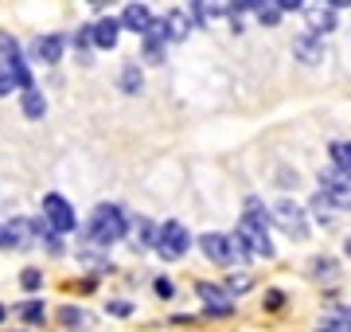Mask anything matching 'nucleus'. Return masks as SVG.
Instances as JSON below:
<instances>
[{
    "label": "nucleus",
    "mask_w": 351,
    "mask_h": 332,
    "mask_svg": "<svg viewBox=\"0 0 351 332\" xmlns=\"http://www.w3.org/2000/svg\"><path fill=\"white\" fill-rule=\"evenodd\" d=\"M129 230L125 223V211L113 204H101L94 215H90V243L94 246H110V243H121V235Z\"/></svg>",
    "instance_id": "f257e3e1"
},
{
    "label": "nucleus",
    "mask_w": 351,
    "mask_h": 332,
    "mask_svg": "<svg viewBox=\"0 0 351 332\" xmlns=\"http://www.w3.org/2000/svg\"><path fill=\"white\" fill-rule=\"evenodd\" d=\"M199 250L207 258H211L215 266H242V262H246V246L239 243V239H234V235H203L199 239Z\"/></svg>",
    "instance_id": "f03ea898"
},
{
    "label": "nucleus",
    "mask_w": 351,
    "mask_h": 332,
    "mask_svg": "<svg viewBox=\"0 0 351 332\" xmlns=\"http://www.w3.org/2000/svg\"><path fill=\"white\" fill-rule=\"evenodd\" d=\"M234 239L246 246V254H254V258H274L269 230H265V223H258V219L242 215V219H239V230H234Z\"/></svg>",
    "instance_id": "7ed1b4c3"
},
{
    "label": "nucleus",
    "mask_w": 351,
    "mask_h": 332,
    "mask_svg": "<svg viewBox=\"0 0 351 332\" xmlns=\"http://www.w3.org/2000/svg\"><path fill=\"white\" fill-rule=\"evenodd\" d=\"M188 230H184V223H164L160 230H156V254L164 258V262H176V258L188 254Z\"/></svg>",
    "instance_id": "20e7f679"
},
{
    "label": "nucleus",
    "mask_w": 351,
    "mask_h": 332,
    "mask_svg": "<svg viewBox=\"0 0 351 332\" xmlns=\"http://www.w3.org/2000/svg\"><path fill=\"white\" fill-rule=\"evenodd\" d=\"M274 223L285 230L289 239H308V211L297 207L293 200H281V204L274 207Z\"/></svg>",
    "instance_id": "39448f33"
},
{
    "label": "nucleus",
    "mask_w": 351,
    "mask_h": 332,
    "mask_svg": "<svg viewBox=\"0 0 351 332\" xmlns=\"http://www.w3.org/2000/svg\"><path fill=\"white\" fill-rule=\"evenodd\" d=\"M43 219L51 223L55 235H66V230L78 227V215L71 211V204H66L63 195H47V200H43Z\"/></svg>",
    "instance_id": "423d86ee"
},
{
    "label": "nucleus",
    "mask_w": 351,
    "mask_h": 332,
    "mask_svg": "<svg viewBox=\"0 0 351 332\" xmlns=\"http://www.w3.org/2000/svg\"><path fill=\"white\" fill-rule=\"evenodd\" d=\"M304 24L313 36H324V32H336L339 20H336V8L328 0H304Z\"/></svg>",
    "instance_id": "0eeeda50"
},
{
    "label": "nucleus",
    "mask_w": 351,
    "mask_h": 332,
    "mask_svg": "<svg viewBox=\"0 0 351 332\" xmlns=\"http://www.w3.org/2000/svg\"><path fill=\"white\" fill-rule=\"evenodd\" d=\"M195 294H199V301L207 305L211 317H230V313H234V297L226 294V289H219V285H211V281H199Z\"/></svg>",
    "instance_id": "6e6552de"
},
{
    "label": "nucleus",
    "mask_w": 351,
    "mask_h": 332,
    "mask_svg": "<svg viewBox=\"0 0 351 332\" xmlns=\"http://www.w3.org/2000/svg\"><path fill=\"white\" fill-rule=\"evenodd\" d=\"M191 8H195V20L207 24L219 16H234V0H191Z\"/></svg>",
    "instance_id": "1a4fd4ad"
},
{
    "label": "nucleus",
    "mask_w": 351,
    "mask_h": 332,
    "mask_svg": "<svg viewBox=\"0 0 351 332\" xmlns=\"http://www.w3.org/2000/svg\"><path fill=\"white\" fill-rule=\"evenodd\" d=\"M293 55H297L301 63L316 67L320 59H324V47H320V36H313V32H308V36H301L297 43H293Z\"/></svg>",
    "instance_id": "9d476101"
},
{
    "label": "nucleus",
    "mask_w": 351,
    "mask_h": 332,
    "mask_svg": "<svg viewBox=\"0 0 351 332\" xmlns=\"http://www.w3.org/2000/svg\"><path fill=\"white\" fill-rule=\"evenodd\" d=\"M152 24V12L145 8V4H125V12H121V27H129V32H137V36H145Z\"/></svg>",
    "instance_id": "9b49d317"
},
{
    "label": "nucleus",
    "mask_w": 351,
    "mask_h": 332,
    "mask_svg": "<svg viewBox=\"0 0 351 332\" xmlns=\"http://www.w3.org/2000/svg\"><path fill=\"white\" fill-rule=\"evenodd\" d=\"M117 36H121V20H98L94 24V47H101V51L117 47Z\"/></svg>",
    "instance_id": "f8f14e48"
},
{
    "label": "nucleus",
    "mask_w": 351,
    "mask_h": 332,
    "mask_svg": "<svg viewBox=\"0 0 351 332\" xmlns=\"http://www.w3.org/2000/svg\"><path fill=\"white\" fill-rule=\"evenodd\" d=\"M32 51H36L39 63H59V55H63V39L59 36H39L32 43Z\"/></svg>",
    "instance_id": "ddd939ff"
},
{
    "label": "nucleus",
    "mask_w": 351,
    "mask_h": 332,
    "mask_svg": "<svg viewBox=\"0 0 351 332\" xmlns=\"http://www.w3.org/2000/svg\"><path fill=\"white\" fill-rule=\"evenodd\" d=\"M316 332H351V309L348 305H332V313L316 324Z\"/></svg>",
    "instance_id": "4468645a"
},
{
    "label": "nucleus",
    "mask_w": 351,
    "mask_h": 332,
    "mask_svg": "<svg viewBox=\"0 0 351 332\" xmlns=\"http://www.w3.org/2000/svg\"><path fill=\"white\" fill-rule=\"evenodd\" d=\"M308 274H313L316 281H336L339 278V262L328 254H316L313 262H308Z\"/></svg>",
    "instance_id": "2eb2a0df"
},
{
    "label": "nucleus",
    "mask_w": 351,
    "mask_h": 332,
    "mask_svg": "<svg viewBox=\"0 0 351 332\" xmlns=\"http://www.w3.org/2000/svg\"><path fill=\"white\" fill-rule=\"evenodd\" d=\"M59 320H63L66 329H82V332L94 329V317H90V313H82V309H75V305L59 309Z\"/></svg>",
    "instance_id": "dca6fc26"
},
{
    "label": "nucleus",
    "mask_w": 351,
    "mask_h": 332,
    "mask_svg": "<svg viewBox=\"0 0 351 332\" xmlns=\"http://www.w3.org/2000/svg\"><path fill=\"white\" fill-rule=\"evenodd\" d=\"M320 184H324V192H351V176L343 168H332V172H320Z\"/></svg>",
    "instance_id": "f3484780"
},
{
    "label": "nucleus",
    "mask_w": 351,
    "mask_h": 332,
    "mask_svg": "<svg viewBox=\"0 0 351 332\" xmlns=\"http://www.w3.org/2000/svg\"><path fill=\"white\" fill-rule=\"evenodd\" d=\"M32 230H36V223H27V219H12V223H8V243H12V246H27V243H32Z\"/></svg>",
    "instance_id": "a211bd4d"
},
{
    "label": "nucleus",
    "mask_w": 351,
    "mask_h": 332,
    "mask_svg": "<svg viewBox=\"0 0 351 332\" xmlns=\"http://www.w3.org/2000/svg\"><path fill=\"white\" fill-rule=\"evenodd\" d=\"M313 211H316V219H320L324 227H332V223H336V204H332V195H328V192H320L313 200Z\"/></svg>",
    "instance_id": "6ab92c4d"
},
{
    "label": "nucleus",
    "mask_w": 351,
    "mask_h": 332,
    "mask_svg": "<svg viewBox=\"0 0 351 332\" xmlns=\"http://www.w3.org/2000/svg\"><path fill=\"white\" fill-rule=\"evenodd\" d=\"M133 239H137V250H145V246H156V227H152L149 219H137V223H133Z\"/></svg>",
    "instance_id": "aec40b11"
},
{
    "label": "nucleus",
    "mask_w": 351,
    "mask_h": 332,
    "mask_svg": "<svg viewBox=\"0 0 351 332\" xmlns=\"http://www.w3.org/2000/svg\"><path fill=\"white\" fill-rule=\"evenodd\" d=\"M164 24H168V39H188L191 24H188V16L184 12H168L164 16Z\"/></svg>",
    "instance_id": "412c9836"
},
{
    "label": "nucleus",
    "mask_w": 351,
    "mask_h": 332,
    "mask_svg": "<svg viewBox=\"0 0 351 332\" xmlns=\"http://www.w3.org/2000/svg\"><path fill=\"white\" fill-rule=\"evenodd\" d=\"M43 114H47V98H43L39 90H27L24 94V117L36 121V117H43Z\"/></svg>",
    "instance_id": "4be33fe9"
},
{
    "label": "nucleus",
    "mask_w": 351,
    "mask_h": 332,
    "mask_svg": "<svg viewBox=\"0 0 351 332\" xmlns=\"http://www.w3.org/2000/svg\"><path fill=\"white\" fill-rule=\"evenodd\" d=\"M8 67H12V78H16V86L24 90H32V75H27V63H24V55H12V59H8Z\"/></svg>",
    "instance_id": "5701e85b"
},
{
    "label": "nucleus",
    "mask_w": 351,
    "mask_h": 332,
    "mask_svg": "<svg viewBox=\"0 0 351 332\" xmlns=\"http://www.w3.org/2000/svg\"><path fill=\"white\" fill-rule=\"evenodd\" d=\"M332 161H336V168H343L351 176V141H336L332 145Z\"/></svg>",
    "instance_id": "b1692460"
},
{
    "label": "nucleus",
    "mask_w": 351,
    "mask_h": 332,
    "mask_svg": "<svg viewBox=\"0 0 351 332\" xmlns=\"http://www.w3.org/2000/svg\"><path fill=\"white\" fill-rule=\"evenodd\" d=\"M121 90H125V94H137L141 90V67L137 63H129L125 71H121Z\"/></svg>",
    "instance_id": "393cba45"
},
{
    "label": "nucleus",
    "mask_w": 351,
    "mask_h": 332,
    "mask_svg": "<svg viewBox=\"0 0 351 332\" xmlns=\"http://www.w3.org/2000/svg\"><path fill=\"white\" fill-rule=\"evenodd\" d=\"M258 12V24H265V27H274L277 20H281V8H277V0H269V4H262V8H254Z\"/></svg>",
    "instance_id": "a878e982"
},
{
    "label": "nucleus",
    "mask_w": 351,
    "mask_h": 332,
    "mask_svg": "<svg viewBox=\"0 0 351 332\" xmlns=\"http://www.w3.org/2000/svg\"><path fill=\"white\" fill-rule=\"evenodd\" d=\"M20 317L32 320V324H39V320L47 317V309H43V301H24V305H20Z\"/></svg>",
    "instance_id": "bb28decb"
},
{
    "label": "nucleus",
    "mask_w": 351,
    "mask_h": 332,
    "mask_svg": "<svg viewBox=\"0 0 351 332\" xmlns=\"http://www.w3.org/2000/svg\"><path fill=\"white\" fill-rule=\"evenodd\" d=\"M12 90H16V78H12L8 59H4V63H0V98H4V94H12Z\"/></svg>",
    "instance_id": "cd10ccee"
},
{
    "label": "nucleus",
    "mask_w": 351,
    "mask_h": 332,
    "mask_svg": "<svg viewBox=\"0 0 351 332\" xmlns=\"http://www.w3.org/2000/svg\"><path fill=\"white\" fill-rule=\"evenodd\" d=\"M265 309H269V313H281V309H285V294H281V289H265Z\"/></svg>",
    "instance_id": "c85d7f7f"
},
{
    "label": "nucleus",
    "mask_w": 351,
    "mask_h": 332,
    "mask_svg": "<svg viewBox=\"0 0 351 332\" xmlns=\"http://www.w3.org/2000/svg\"><path fill=\"white\" fill-rule=\"evenodd\" d=\"M24 289H39V285H43V274H39V270H24Z\"/></svg>",
    "instance_id": "c756f323"
},
{
    "label": "nucleus",
    "mask_w": 351,
    "mask_h": 332,
    "mask_svg": "<svg viewBox=\"0 0 351 332\" xmlns=\"http://www.w3.org/2000/svg\"><path fill=\"white\" fill-rule=\"evenodd\" d=\"M152 289H156V297H164V301H168V297L176 294V285L168 278H156V285H152Z\"/></svg>",
    "instance_id": "7c9ffc66"
},
{
    "label": "nucleus",
    "mask_w": 351,
    "mask_h": 332,
    "mask_svg": "<svg viewBox=\"0 0 351 332\" xmlns=\"http://www.w3.org/2000/svg\"><path fill=\"white\" fill-rule=\"evenodd\" d=\"M250 285H254V281L246 278V274H242V278H230V289H226V294H246Z\"/></svg>",
    "instance_id": "2f4dec72"
},
{
    "label": "nucleus",
    "mask_w": 351,
    "mask_h": 332,
    "mask_svg": "<svg viewBox=\"0 0 351 332\" xmlns=\"http://www.w3.org/2000/svg\"><path fill=\"white\" fill-rule=\"evenodd\" d=\"M110 313H113V317H129V313H133V305H129V301H113Z\"/></svg>",
    "instance_id": "473e14b6"
},
{
    "label": "nucleus",
    "mask_w": 351,
    "mask_h": 332,
    "mask_svg": "<svg viewBox=\"0 0 351 332\" xmlns=\"http://www.w3.org/2000/svg\"><path fill=\"white\" fill-rule=\"evenodd\" d=\"M262 4H269V0H234V16H239L242 8H262Z\"/></svg>",
    "instance_id": "72a5a7b5"
},
{
    "label": "nucleus",
    "mask_w": 351,
    "mask_h": 332,
    "mask_svg": "<svg viewBox=\"0 0 351 332\" xmlns=\"http://www.w3.org/2000/svg\"><path fill=\"white\" fill-rule=\"evenodd\" d=\"M277 8H281V12H285V8L293 12V8H304V0H277Z\"/></svg>",
    "instance_id": "f704fd0d"
},
{
    "label": "nucleus",
    "mask_w": 351,
    "mask_h": 332,
    "mask_svg": "<svg viewBox=\"0 0 351 332\" xmlns=\"http://www.w3.org/2000/svg\"><path fill=\"white\" fill-rule=\"evenodd\" d=\"M145 59H149V63H160V59H164V47H149V51H145Z\"/></svg>",
    "instance_id": "c9c22d12"
},
{
    "label": "nucleus",
    "mask_w": 351,
    "mask_h": 332,
    "mask_svg": "<svg viewBox=\"0 0 351 332\" xmlns=\"http://www.w3.org/2000/svg\"><path fill=\"white\" fill-rule=\"evenodd\" d=\"M0 246H12L8 243V227H0Z\"/></svg>",
    "instance_id": "e433bc0d"
},
{
    "label": "nucleus",
    "mask_w": 351,
    "mask_h": 332,
    "mask_svg": "<svg viewBox=\"0 0 351 332\" xmlns=\"http://www.w3.org/2000/svg\"><path fill=\"white\" fill-rule=\"evenodd\" d=\"M328 4H332V8H343V4H351V0H328Z\"/></svg>",
    "instance_id": "4c0bfd02"
},
{
    "label": "nucleus",
    "mask_w": 351,
    "mask_h": 332,
    "mask_svg": "<svg viewBox=\"0 0 351 332\" xmlns=\"http://www.w3.org/2000/svg\"><path fill=\"white\" fill-rule=\"evenodd\" d=\"M90 4H94V8H106V4H110V0H90Z\"/></svg>",
    "instance_id": "58836bf2"
},
{
    "label": "nucleus",
    "mask_w": 351,
    "mask_h": 332,
    "mask_svg": "<svg viewBox=\"0 0 351 332\" xmlns=\"http://www.w3.org/2000/svg\"><path fill=\"white\" fill-rule=\"evenodd\" d=\"M343 254H351V239H348V243H343Z\"/></svg>",
    "instance_id": "ea45409f"
},
{
    "label": "nucleus",
    "mask_w": 351,
    "mask_h": 332,
    "mask_svg": "<svg viewBox=\"0 0 351 332\" xmlns=\"http://www.w3.org/2000/svg\"><path fill=\"white\" fill-rule=\"evenodd\" d=\"M4 317H8V309H4V305H0V320H4Z\"/></svg>",
    "instance_id": "a19ab883"
}]
</instances>
